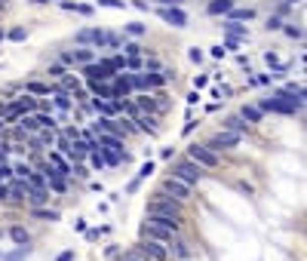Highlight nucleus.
I'll return each instance as SVG.
<instances>
[{"mask_svg":"<svg viewBox=\"0 0 307 261\" xmlns=\"http://www.w3.org/2000/svg\"><path fill=\"white\" fill-rule=\"evenodd\" d=\"M37 123H40V129H56V117L53 114H34Z\"/></svg>","mask_w":307,"mask_h":261,"instance_id":"32","label":"nucleus"},{"mask_svg":"<svg viewBox=\"0 0 307 261\" xmlns=\"http://www.w3.org/2000/svg\"><path fill=\"white\" fill-rule=\"evenodd\" d=\"M194 126H197V123H194V117H187V123H184V135L194 132Z\"/></svg>","mask_w":307,"mask_h":261,"instance_id":"51","label":"nucleus"},{"mask_svg":"<svg viewBox=\"0 0 307 261\" xmlns=\"http://www.w3.org/2000/svg\"><path fill=\"white\" fill-rule=\"evenodd\" d=\"M120 261H150V258H147V255H141L138 249H126V252L120 255Z\"/></svg>","mask_w":307,"mask_h":261,"instance_id":"31","label":"nucleus"},{"mask_svg":"<svg viewBox=\"0 0 307 261\" xmlns=\"http://www.w3.org/2000/svg\"><path fill=\"white\" fill-rule=\"evenodd\" d=\"M224 16H227V22H252V19H255V10H249V7L237 10V7H234V10H227Z\"/></svg>","mask_w":307,"mask_h":261,"instance_id":"18","label":"nucleus"},{"mask_svg":"<svg viewBox=\"0 0 307 261\" xmlns=\"http://www.w3.org/2000/svg\"><path fill=\"white\" fill-rule=\"evenodd\" d=\"M283 31H286L289 37H292V40H301V37H304V31H301L298 25H283Z\"/></svg>","mask_w":307,"mask_h":261,"instance_id":"35","label":"nucleus"},{"mask_svg":"<svg viewBox=\"0 0 307 261\" xmlns=\"http://www.w3.org/2000/svg\"><path fill=\"white\" fill-rule=\"evenodd\" d=\"M98 7H111V10H123L126 7V0H95Z\"/></svg>","mask_w":307,"mask_h":261,"instance_id":"36","label":"nucleus"},{"mask_svg":"<svg viewBox=\"0 0 307 261\" xmlns=\"http://www.w3.org/2000/svg\"><path fill=\"white\" fill-rule=\"evenodd\" d=\"M7 37H10V40H13V43H22V40H25V37H28V34H25V28H13V31H10Z\"/></svg>","mask_w":307,"mask_h":261,"instance_id":"38","label":"nucleus"},{"mask_svg":"<svg viewBox=\"0 0 307 261\" xmlns=\"http://www.w3.org/2000/svg\"><path fill=\"white\" fill-rule=\"evenodd\" d=\"M0 200H10V181H0Z\"/></svg>","mask_w":307,"mask_h":261,"instance_id":"46","label":"nucleus"},{"mask_svg":"<svg viewBox=\"0 0 307 261\" xmlns=\"http://www.w3.org/2000/svg\"><path fill=\"white\" fill-rule=\"evenodd\" d=\"M163 194H169V197H175L178 203H184V200L190 197V184L178 181L175 175H166V181H163Z\"/></svg>","mask_w":307,"mask_h":261,"instance_id":"9","label":"nucleus"},{"mask_svg":"<svg viewBox=\"0 0 307 261\" xmlns=\"http://www.w3.org/2000/svg\"><path fill=\"white\" fill-rule=\"evenodd\" d=\"M187 157L194 160L197 166H203V169H215L218 166V154H212L206 144H190L187 147Z\"/></svg>","mask_w":307,"mask_h":261,"instance_id":"7","label":"nucleus"},{"mask_svg":"<svg viewBox=\"0 0 307 261\" xmlns=\"http://www.w3.org/2000/svg\"><path fill=\"white\" fill-rule=\"evenodd\" d=\"M62 135H68V138H80V129H77V126H68V129H62Z\"/></svg>","mask_w":307,"mask_h":261,"instance_id":"47","label":"nucleus"},{"mask_svg":"<svg viewBox=\"0 0 307 261\" xmlns=\"http://www.w3.org/2000/svg\"><path fill=\"white\" fill-rule=\"evenodd\" d=\"M16 123H19V129H22V132H37V129H40V123H37V117H34V114H22Z\"/></svg>","mask_w":307,"mask_h":261,"instance_id":"23","label":"nucleus"},{"mask_svg":"<svg viewBox=\"0 0 307 261\" xmlns=\"http://www.w3.org/2000/svg\"><path fill=\"white\" fill-rule=\"evenodd\" d=\"M141 237H147V240H157V243H166V246H169V240H172V234H169V231H163V228H154V225H141Z\"/></svg>","mask_w":307,"mask_h":261,"instance_id":"15","label":"nucleus"},{"mask_svg":"<svg viewBox=\"0 0 307 261\" xmlns=\"http://www.w3.org/2000/svg\"><path fill=\"white\" fill-rule=\"evenodd\" d=\"M227 10H234V0H209V7H206L209 16H224Z\"/></svg>","mask_w":307,"mask_h":261,"instance_id":"20","label":"nucleus"},{"mask_svg":"<svg viewBox=\"0 0 307 261\" xmlns=\"http://www.w3.org/2000/svg\"><path fill=\"white\" fill-rule=\"evenodd\" d=\"M283 4H286V7H295V4H298V0H283Z\"/></svg>","mask_w":307,"mask_h":261,"instance_id":"55","label":"nucleus"},{"mask_svg":"<svg viewBox=\"0 0 307 261\" xmlns=\"http://www.w3.org/2000/svg\"><path fill=\"white\" fill-rule=\"evenodd\" d=\"M132 123H135L138 132H147V135H157V129H160L157 126V114H138Z\"/></svg>","mask_w":307,"mask_h":261,"instance_id":"13","label":"nucleus"},{"mask_svg":"<svg viewBox=\"0 0 307 261\" xmlns=\"http://www.w3.org/2000/svg\"><path fill=\"white\" fill-rule=\"evenodd\" d=\"M224 53H227L224 46H212V59H224Z\"/></svg>","mask_w":307,"mask_h":261,"instance_id":"50","label":"nucleus"},{"mask_svg":"<svg viewBox=\"0 0 307 261\" xmlns=\"http://www.w3.org/2000/svg\"><path fill=\"white\" fill-rule=\"evenodd\" d=\"M172 175L178 178V181H184V184H190V188H194V184H200L203 181V166H197L194 160L190 157H184V160H178L175 166H172Z\"/></svg>","mask_w":307,"mask_h":261,"instance_id":"2","label":"nucleus"},{"mask_svg":"<svg viewBox=\"0 0 307 261\" xmlns=\"http://www.w3.org/2000/svg\"><path fill=\"white\" fill-rule=\"evenodd\" d=\"M187 101H190V105H197V101H200V89H194V92H190V95H187Z\"/></svg>","mask_w":307,"mask_h":261,"instance_id":"54","label":"nucleus"},{"mask_svg":"<svg viewBox=\"0 0 307 261\" xmlns=\"http://www.w3.org/2000/svg\"><path fill=\"white\" fill-rule=\"evenodd\" d=\"M95 114H101V117H111V114H117V105L114 101H105V98H92V105H89Z\"/></svg>","mask_w":307,"mask_h":261,"instance_id":"17","label":"nucleus"},{"mask_svg":"<svg viewBox=\"0 0 307 261\" xmlns=\"http://www.w3.org/2000/svg\"><path fill=\"white\" fill-rule=\"evenodd\" d=\"M224 129H227V132H237V135H246V132H249V123H246L240 114H234V117L224 120Z\"/></svg>","mask_w":307,"mask_h":261,"instance_id":"16","label":"nucleus"},{"mask_svg":"<svg viewBox=\"0 0 307 261\" xmlns=\"http://www.w3.org/2000/svg\"><path fill=\"white\" fill-rule=\"evenodd\" d=\"M25 92H28V95H49L53 89H49L46 83H37V80H31V83H25Z\"/></svg>","mask_w":307,"mask_h":261,"instance_id":"26","label":"nucleus"},{"mask_svg":"<svg viewBox=\"0 0 307 261\" xmlns=\"http://www.w3.org/2000/svg\"><path fill=\"white\" fill-rule=\"evenodd\" d=\"M0 181H13V166L0 160Z\"/></svg>","mask_w":307,"mask_h":261,"instance_id":"37","label":"nucleus"},{"mask_svg":"<svg viewBox=\"0 0 307 261\" xmlns=\"http://www.w3.org/2000/svg\"><path fill=\"white\" fill-rule=\"evenodd\" d=\"M10 237H13V240H16V243H19V246H22V243H28V240H31V237H28V231H25V228H10Z\"/></svg>","mask_w":307,"mask_h":261,"instance_id":"33","label":"nucleus"},{"mask_svg":"<svg viewBox=\"0 0 307 261\" xmlns=\"http://www.w3.org/2000/svg\"><path fill=\"white\" fill-rule=\"evenodd\" d=\"M49 163L56 166V172H59L62 178H65V175H71V163H68V160H65L59 151H49Z\"/></svg>","mask_w":307,"mask_h":261,"instance_id":"19","label":"nucleus"},{"mask_svg":"<svg viewBox=\"0 0 307 261\" xmlns=\"http://www.w3.org/2000/svg\"><path fill=\"white\" fill-rule=\"evenodd\" d=\"M123 53H126V56H138L141 46H138V43H123Z\"/></svg>","mask_w":307,"mask_h":261,"instance_id":"44","label":"nucleus"},{"mask_svg":"<svg viewBox=\"0 0 307 261\" xmlns=\"http://www.w3.org/2000/svg\"><path fill=\"white\" fill-rule=\"evenodd\" d=\"M114 98H132V86H129V74L126 71H120L117 77H114Z\"/></svg>","mask_w":307,"mask_h":261,"instance_id":"12","label":"nucleus"},{"mask_svg":"<svg viewBox=\"0 0 307 261\" xmlns=\"http://www.w3.org/2000/svg\"><path fill=\"white\" fill-rule=\"evenodd\" d=\"M28 255H31V246H28V243H22L16 252H10V255H7V261H22V258H28Z\"/></svg>","mask_w":307,"mask_h":261,"instance_id":"28","label":"nucleus"},{"mask_svg":"<svg viewBox=\"0 0 307 261\" xmlns=\"http://www.w3.org/2000/svg\"><path fill=\"white\" fill-rule=\"evenodd\" d=\"M240 138H243V135L221 129V132H215V135H212V138L206 141V147H209L212 154H218V151H230V147H237V144H240Z\"/></svg>","mask_w":307,"mask_h":261,"instance_id":"5","label":"nucleus"},{"mask_svg":"<svg viewBox=\"0 0 307 261\" xmlns=\"http://www.w3.org/2000/svg\"><path fill=\"white\" fill-rule=\"evenodd\" d=\"M56 261H74V252H71V249H68V252H62V255H59V258H56Z\"/></svg>","mask_w":307,"mask_h":261,"instance_id":"52","label":"nucleus"},{"mask_svg":"<svg viewBox=\"0 0 307 261\" xmlns=\"http://www.w3.org/2000/svg\"><path fill=\"white\" fill-rule=\"evenodd\" d=\"M80 46H95V49H101L105 46V31L101 28H83V31H77V37H74Z\"/></svg>","mask_w":307,"mask_h":261,"instance_id":"10","label":"nucleus"},{"mask_svg":"<svg viewBox=\"0 0 307 261\" xmlns=\"http://www.w3.org/2000/svg\"><path fill=\"white\" fill-rule=\"evenodd\" d=\"M264 28H267V31H280V28H283V19H280V16H271Z\"/></svg>","mask_w":307,"mask_h":261,"instance_id":"42","label":"nucleus"},{"mask_svg":"<svg viewBox=\"0 0 307 261\" xmlns=\"http://www.w3.org/2000/svg\"><path fill=\"white\" fill-rule=\"evenodd\" d=\"M28 206L31 209H37V206H43V203H49V188H28Z\"/></svg>","mask_w":307,"mask_h":261,"instance_id":"14","label":"nucleus"},{"mask_svg":"<svg viewBox=\"0 0 307 261\" xmlns=\"http://www.w3.org/2000/svg\"><path fill=\"white\" fill-rule=\"evenodd\" d=\"M31 4H49V0H31Z\"/></svg>","mask_w":307,"mask_h":261,"instance_id":"56","label":"nucleus"},{"mask_svg":"<svg viewBox=\"0 0 307 261\" xmlns=\"http://www.w3.org/2000/svg\"><path fill=\"white\" fill-rule=\"evenodd\" d=\"M0 129H4V120H0Z\"/></svg>","mask_w":307,"mask_h":261,"instance_id":"57","label":"nucleus"},{"mask_svg":"<svg viewBox=\"0 0 307 261\" xmlns=\"http://www.w3.org/2000/svg\"><path fill=\"white\" fill-rule=\"evenodd\" d=\"M230 37H234V40H246V37H249V31H246V25H237V22H224L221 25Z\"/></svg>","mask_w":307,"mask_h":261,"instance_id":"22","label":"nucleus"},{"mask_svg":"<svg viewBox=\"0 0 307 261\" xmlns=\"http://www.w3.org/2000/svg\"><path fill=\"white\" fill-rule=\"evenodd\" d=\"M206 83H209V77H206V74H200V77H197V80H194V89H203V86H206Z\"/></svg>","mask_w":307,"mask_h":261,"instance_id":"48","label":"nucleus"},{"mask_svg":"<svg viewBox=\"0 0 307 261\" xmlns=\"http://www.w3.org/2000/svg\"><path fill=\"white\" fill-rule=\"evenodd\" d=\"M187 56H190V62H203V53H200V49H197V46H194V49H190V53H187Z\"/></svg>","mask_w":307,"mask_h":261,"instance_id":"49","label":"nucleus"},{"mask_svg":"<svg viewBox=\"0 0 307 261\" xmlns=\"http://www.w3.org/2000/svg\"><path fill=\"white\" fill-rule=\"evenodd\" d=\"M126 34H129V37H144L147 28H144L141 22H129V25H126Z\"/></svg>","mask_w":307,"mask_h":261,"instance_id":"29","label":"nucleus"},{"mask_svg":"<svg viewBox=\"0 0 307 261\" xmlns=\"http://www.w3.org/2000/svg\"><path fill=\"white\" fill-rule=\"evenodd\" d=\"M147 71H160V62L157 59H147Z\"/></svg>","mask_w":307,"mask_h":261,"instance_id":"53","label":"nucleus"},{"mask_svg":"<svg viewBox=\"0 0 307 261\" xmlns=\"http://www.w3.org/2000/svg\"><path fill=\"white\" fill-rule=\"evenodd\" d=\"M117 261H120V258H117Z\"/></svg>","mask_w":307,"mask_h":261,"instance_id":"59","label":"nucleus"},{"mask_svg":"<svg viewBox=\"0 0 307 261\" xmlns=\"http://www.w3.org/2000/svg\"><path fill=\"white\" fill-rule=\"evenodd\" d=\"M175 255H178V258H187V255H190V249H187L184 240H175Z\"/></svg>","mask_w":307,"mask_h":261,"instance_id":"41","label":"nucleus"},{"mask_svg":"<svg viewBox=\"0 0 307 261\" xmlns=\"http://www.w3.org/2000/svg\"><path fill=\"white\" fill-rule=\"evenodd\" d=\"M86 157H89V166H92V169H105V166H108L105 157H101V151H89Z\"/></svg>","mask_w":307,"mask_h":261,"instance_id":"30","label":"nucleus"},{"mask_svg":"<svg viewBox=\"0 0 307 261\" xmlns=\"http://www.w3.org/2000/svg\"><path fill=\"white\" fill-rule=\"evenodd\" d=\"M83 77H86V80L108 83V80L117 77V68L111 65V59H105V62H89V65H83Z\"/></svg>","mask_w":307,"mask_h":261,"instance_id":"4","label":"nucleus"},{"mask_svg":"<svg viewBox=\"0 0 307 261\" xmlns=\"http://www.w3.org/2000/svg\"><path fill=\"white\" fill-rule=\"evenodd\" d=\"M53 105H56L59 111H71V105H74V101H71V95H68L65 89H59V86H56V98H53Z\"/></svg>","mask_w":307,"mask_h":261,"instance_id":"24","label":"nucleus"},{"mask_svg":"<svg viewBox=\"0 0 307 261\" xmlns=\"http://www.w3.org/2000/svg\"><path fill=\"white\" fill-rule=\"evenodd\" d=\"M261 114H295V111H301L304 108V98H298V95H286V92H274L271 98H258V105H255Z\"/></svg>","mask_w":307,"mask_h":261,"instance_id":"1","label":"nucleus"},{"mask_svg":"<svg viewBox=\"0 0 307 261\" xmlns=\"http://www.w3.org/2000/svg\"><path fill=\"white\" fill-rule=\"evenodd\" d=\"M31 215L34 218H43V221H59V212L56 209H40V206H37V209H31Z\"/></svg>","mask_w":307,"mask_h":261,"instance_id":"27","label":"nucleus"},{"mask_svg":"<svg viewBox=\"0 0 307 261\" xmlns=\"http://www.w3.org/2000/svg\"><path fill=\"white\" fill-rule=\"evenodd\" d=\"M160 19L172 28H187V13L181 7H160Z\"/></svg>","mask_w":307,"mask_h":261,"instance_id":"11","label":"nucleus"},{"mask_svg":"<svg viewBox=\"0 0 307 261\" xmlns=\"http://www.w3.org/2000/svg\"><path fill=\"white\" fill-rule=\"evenodd\" d=\"M154 212H157V215H178L181 218V203L175 200V197H169V194H154V200L147 203V215H154Z\"/></svg>","mask_w":307,"mask_h":261,"instance_id":"3","label":"nucleus"},{"mask_svg":"<svg viewBox=\"0 0 307 261\" xmlns=\"http://www.w3.org/2000/svg\"><path fill=\"white\" fill-rule=\"evenodd\" d=\"M144 225H154V228H163V231H169V234H178L181 231V218L178 215H147L144 218Z\"/></svg>","mask_w":307,"mask_h":261,"instance_id":"8","label":"nucleus"},{"mask_svg":"<svg viewBox=\"0 0 307 261\" xmlns=\"http://www.w3.org/2000/svg\"><path fill=\"white\" fill-rule=\"evenodd\" d=\"M150 172H154V163H150V160H147V163H144V166H141V169H138V181H141V178H147V175H150Z\"/></svg>","mask_w":307,"mask_h":261,"instance_id":"45","label":"nucleus"},{"mask_svg":"<svg viewBox=\"0 0 307 261\" xmlns=\"http://www.w3.org/2000/svg\"><path fill=\"white\" fill-rule=\"evenodd\" d=\"M0 237H4V234H0Z\"/></svg>","mask_w":307,"mask_h":261,"instance_id":"58","label":"nucleus"},{"mask_svg":"<svg viewBox=\"0 0 307 261\" xmlns=\"http://www.w3.org/2000/svg\"><path fill=\"white\" fill-rule=\"evenodd\" d=\"M141 255H147L150 261H169V246L166 243H157V240H147V237H141V243L135 246Z\"/></svg>","mask_w":307,"mask_h":261,"instance_id":"6","label":"nucleus"},{"mask_svg":"<svg viewBox=\"0 0 307 261\" xmlns=\"http://www.w3.org/2000/svg\"><path fill=\"white\" fill-rule=\"evenodd\" d=\"M71 62H74V65H89V62H95V53H92L89 46H80V49L71 53Z\"/></svg>","mask_w":307,"mask_h":261,"instance_id":"21","label":"nucleus"},{"mask_svg":"<svg viewBox=\"0 0 307 261\" xmlns=\"http://www.w3.org/2000/svg\"><path fill=\"white\" fill-rule=\"evenodd\" d=\"M49 77H65V65H49Z\"/></svg>","mask_w":307,"mask_h":261,"instance_id":"43","label":"nucleus"},{"mask_svg":"<svg viewBox=\"0 0 307 261\" xmlns=\"http://www.w3.org/2000/svg\"><path fill=\"white\" fill-rule=\"evenodd\" d=\"M240 117H243L246 123H258V120H261V111H258L255 105H243V111H240Z\"/></svg>","mask_w":307,"mask_h":261,"instance_id":"25","label":"nucleus"},{"mask_svg":"<svg viewBox=\"0 0 307 261\" xmlns=\"http://www.w3.org/2000/svg\"><path fill=\"white\" fill-rule=\"evenodd\" d=\"M126 71H141V59L138 56H126Z\"/></svg>","mask_w":307,"mask_h":261,"instance_id":"40","label":"nucleus"},{"mask_svg":"<svg viewBox=\"0 0 307 261\" xmlns=\"http://www.w3.org/2000/svg\"><path fill=\"white\" fill-rule=\"evenodd\" d=\"M105 46H111V49H120L123 43H120V37H117V34H105Z\"/></svg>","mask_w":307,"mask_h":261,"instance_id":"39","label":"nucleus"},{"mask_svg":"<svg viewBox=\"0 0 307 261\" xmlns=\"http://www.w3.org/2000/svg\"><path fill=\"white\" fill-rule=\"evenodd\" d=\"M13 175H16V178H28V175H31V166H28V163H16V166H13Z\"/></svg>","mask_w":307,"mask_h":261,"instance_id":"34","label":"nucleus"}]
</instances>
